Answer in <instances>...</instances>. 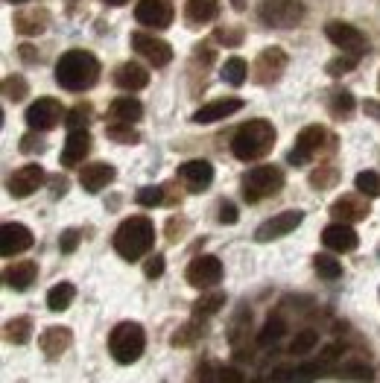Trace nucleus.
Listing matches in <instances>:
<instances>
[{
  "label": "nucleus",
  "instance_id": "nucleus-12",
  "mask_svg": "<svg viewBox=\"0 0 380 383\" xmlns=\"http://www.w3.org/2000/svg\"><path fill=\"white\" fill-rule=\"evenodd\" d=\"M284 67H287V53L281 47H267L255 62V79L260 85H269L284 74Z\"/></svg>",
  "mask_w": 380,
  "mask_h": 383
},
{
  "label": "nucleus",
  "instance_id": "nucleus-18",
  "mask_svg": "<svg viewBox=\"0 0 380 383\" xmlns=\"http://www.w3.org/2000/svg\"><path fill=\"white\" fill-rule=\"evenodd\" d=\"M322 243L330 252H354L357 249V231H354L348 223H330L322 231Z\"/></svg>",
  "mask_w": 380,
  "mask_h": 383
},
{
  "label": "nucleus",
  "instance_id": "nucleus-54",
  "mask_svg": "<svg viewBox=\"0 0 380 383\" xmlns=\"http://www.w3.org/2000/svg\"><path fill=\"white\" fill-rule=\"evenodd\" d=\"M9 4H27V0H9Z\"/></svg>",
  "mask_w": 380,
  "mask_h": 383
},
{
  "label": "nucleus",
  "instance_id": "nucleus-46",
  "mask_svg": "<svg viewBox=\"0 0 380 383\" xmlns=\"http://www.w3.org/2000/svg\"><path fill=\"white\" fill-rule=\"evenodd\" d=\"M77 243H79V231L70 228V231H65V234H62L59 249H62V252H74V249H77Z\"/></svg>",
  "mask_w": 380,
  "mask_h": 383
},
{
  "label": "nucleus",
  "instance_id": "nucleus-9",
  "mask_svg": "<svg viewBox=\"0 0 380 383\" xmlns=\"http://www.w3.org/2000/svg\"><path fill=\"white\" fill-rule=\"evenodd\" d=\"M132 50H135L138 56H144V59H147L150 65H155V67L170 65V59H173V47H170L167 41L155 38V35H147V33H135V35H132Z\"/></svg>",
  "mask_w": 380,
  "mask_h": 383
},
{
  "label": "nucleus",
  "instance_id": "nucleus-7",
  "mask_svg": "<svg viewBox=\"0 0 380 383\" xmlns=\"http://www.w3.org/2000/svg\"><path fill=\"white\" fill-rule=\"evenodd\" d=\"M223 281V263L213 255H199L196 260H190L187 267V284L196 287V290H211Z\"/></svg>",
  "mask_w": 380,
  "mask_h": 383
},
{
  "label": "nucleus",
  "instance_id": "nucleus-29",
  "mask_svg": "<svg viewBox=\"0 0 380 383\" xmlns=\"http://www.w3.org/2000/svg\"><path fill=\"white\" fill-rule=\"evenodd\" d=\"M30 333H33V319L30 316H18V319L6 322V340L9 343H18V345L30 343Z\"/></svg>",
  "mask_w": 380,
  "mask_h": 383
},
{
  "label": "nucleus",
  "instance_id": "nucleus-13",
  "mask_svg": "<svg viewBox=\"0 0 380 383\" xmlns=\"http://www.w3.org/2000/svg\"><path fill=\"white\" fill-rule=\"evenodd\" d=\"M59 121H62V106H59L53 97H41V100H35V103L27 109V123H30V129H35V132L53 129Z\"/></svg>",
  "mask_w": 380,
  "mask_h": 383
},
{
  "label": "nucleus",
  "instance_id": "nucleus-26",
  "mask_svg": "<svg viewBox=\"0 0 380 383\" xmlns=\"http://www.w3.org/2000/svg\"><path fill=\"white\" fill-rule=\"evenodd\" d=\"M184 12L190 23H211L220 15V0H187Z\"/></svg>",
  "mask_w": 380,
  "mask_h": 383
},
{
  "label": "nucleus",
  "instance_id": "nucleus-49",
  "mask_svg": "<svg viewBox=\"0 0 380 383\" xmlns=\"http://www.w3.org/2000/svg\"><path fill=\"white\" fill-rule=\"evenodd\" d=\"M340 354H342V345H328V348L319 354V363H322V366H325V363H334Z\"/></svg>",
  "mask_w": 380,
  "mask_h": 383
},
{
  "label": "nucleus",
  "instance_id": "nucleus-14",
  "mask_svg": "<svg viewBox=\"0 0 380 383\" xmlns=\"http://www.w3.org/2000/svg\"><path fill=\"white\" fill-rule=\"evenodd\" d=\"M33 246V231L21 223H4L0 226V255L4 257H12V255H21Z\"/></svg>",
  "mask_w": 380,
  "mask_h": 383
},
{
  "label": "nucleus",
  "instance_id": "nucleus-52",
  "mask_svg": "<svg viewBox=\"0 0 380 383\" xmlns=\"http://www.w3.org/2000/svg\"><path fill=\"white\" fill-rule=\"evenodd\" d=\"M103 4H108V6H123V4H129V0H103Z\"/></svg>",
  "mask_w": 380,
  "mask_h": 383
},
{
  "label": "nucleus",
  "instance_id": "nucleus-25",
  "mask_svg": "<svg viewBox=\"0 0 380 383\" xmlns=\"http://www.w3.org/2000/svg\"><path fill=\"white\" fill-rule=\"evenodd\" d=\"M6 278V287H12V290H27V287L38 278V267L33 260H23V263H15V267H9L4 272Z\"/></svg>",
  "mask_w": 380,
  "mask_h": 383
},
{
  "label": "nucleus",
  "instance_id": "nucleus-50",
  "mask_svg": "<svg viewBox=\"0 0 380 383\" xmlns=\"http://www.w3.org/2000/svg\"><path fill=\"white\" fill-rule=\"evenodd\" d=\"M220 220L228 223V226L237 223V208H234L231 202H223V205H220Z\"/></svg>",
  "mask_w": 380,
  "mask_h": 383
},
{
  "label": "nucleus",
  "instance_id": "nucleus-11",
  "mask_svg": "<svg viewBox=\"0 0 380 383\" xmlns=\"http://www.w3.org/2000/svg\"><path fill=\"white\" fill-rule=\"evenodd\" d=\"M135 18L144 23V27L164 30V27H170L173 23V6L167 4V0H138Z\"/></svg>",
  "mask_w": 380,
  "mask_h": 383
},
{
  "label": "nucleus",
  "instance_id": "nucleus-55",
  "mask_svg": "<svg viewBox=\"0 0 380 383\" xmlns=\"http://www.w3.org/2000/svg\"><path fill=\"white\" fill-rule=\"evenodd\" d=\"M255 383H264V380H255Z\"/></svg>",
  "mask_w": 380,
  "mask_h": 383
},
{
  "label": "nucleus",
  "instance_id": "nucleus-10",
  "mask_svg": "<svg viewBox=\"0 0 380 383\" xmlns=\"http://www.w3.org/2000/svg\"><path fill=\"white\" fill-rule=\"evenodd\" d=\"M304 220L301 211H284V213H275L272 220H267L255 231V240L257 243H269V240H278V237H287L290 231H296Z\"/></svg>",
  "mask_w": 380,
  "mask_h": 383
},
{
  "label": "nucleus",
  "instance_id": "nucleus-20",
  "mask_svg": "<svg viewBox=\"0 0 380 383\" xmlns=\"http://www.w3.org/2000/svg\"><path fill=\"white\" fill-rule=\"evenodd\" d=\"M243 109V100L237 97H225V100H213L208 106H202L196 114H194V123H217L223 117H231Z\"/></svg>",
  "mask_w": 380,
  "mask_h": 383
},
{
  "label": "nucleus",
  "instance_id": "nucleus-17",
  "mask_svg": "<svg viewBox=\"0 0 380 383\" xmlns=\"http://www.w3.org/2000/svg\"><path fill=\"white\" fill-rule=\"evenodd\" d=\"M179 176H181V182L187 184L190 194H202V190H208L211 182H213V167H211L208 161H202V158L184 161V164L179 167Z\"/></svg>",
  "mask_w": 380,
  "mask_h": 383
},
{
  "label": "nucleus",
  "instance_id": "nucleus-40",
  "mask_svg": "<svg viewBox=\"0 0 380 383\" xmlns=\"http://www.w3.org/2000/svg\"><path fill=\"white\" fill-rule=\"evenodd\" d=\"M319 366L322 363H304V366H296L293 374H290V383H313L319 377Z\"/></svg>",
  "mask_w": 380,
  "mask_h": 383
},
{
  "label": "nucleus",
  "instance_id": "nucleus-23",
  "mask_svg": "<svg viewBox=\"0 0 380 383\" xmlns=\"http://www.w3.org/2000/svg\"><path fill=\"white\" fill-rule=\"evenodd\" d=\"M70 331L67 328H47L41 333V351L50 357V360H56V357H62L67 348H70Z\"/></svg>",
  "mask_w": 380,
  "mask_h": 383
},
{
  "label": "nucleus",
  "instance_id": "nucleus-34",
  "mask_svg": "<svg viewBox=\"0 0 380 383\" xmlns=\"http://www.w3.org/2000/svg\"><path fill=\"white\" fill-rule=\"evenodd\" d=\"M319 345V333L316 331H298L296 337H293V343H290V354H307V351H313Z\"/></svg>",
  "mask_w": 380,
  "mask_h": 383
},
{
  "label": "nucleus",
  "instance_id": "nucleus-22",
  "mask_svg": "<svg viewBox=\"0 0 380 383\" xmlns=\"http://www.w3.org/2000/svg\"><path fill=\"white\" fill-rule=\"evenodd\" d=\"M114 82L121 85L123 91H140V88H147L150 74H147V67H140L138 62H126V65L117 67Z\"/></svg>",
  "mask_w": 380,
  "mask_h": 383
},
{
  "label": "nucleus",
  "instance_id": "nucleus-41",
  "mask_svg": "<svg viewBox=\"0 0 380 383\" xmlns=\"http://www.w3.org/2000/svg\"><path fill=\"white\" fill-rule=\"evenodd\" d=\"M4 91H6V100H23L27 97V82H23V77H6L4 82Z\"/></svg>",
  "mask_w": 380,
  "mask_h": 383
},
{
  "label": "nucleus",
  "instance_id": "nucleus-30",
  "mask_svg": "<svg viewBox=\"0 0 380 383\" xmlns=\"http://www.w3.org/2000/svg\"><path fill=\"white\" fill-rule=\"evenodd\" d=\"M284 333H287V322H284L281 316H269L267 319V325H264V331H260V337H257V343L264 345V348H269V345H275Z\"/></svg>",
  "mask_w": 380,
  "mask_h": 383
},
{
  "label": "nucleus",
  "instance_id": "nucleus-38",
  "mask_svg": "<svg viewBox=\"0 0 380 383\" xmlns=\"http://www.w3.org/2000/svg\"><path fill=\"white\" fill-rule=\"evenodd\" d=\"M330 111H334L337 117H348L354 111V97L348 91H337L334 97H330Z\"/></svg>",
  "mask_w": 380,
  "mask_h": 383
},
{
  "label": "nucleus",
  "instance_id": "nucleus-45",
  "mask_svg": "<svg viewBox=\"0 0 380 383\" xmlns=\"http://www.w3.org/2000/svg\"><path fill=\"white\" fill-rule=\"evenodd\" d=\"M144 272H147V278H161V275H164V257H161V255L150 257L147 267H144Z\"/></svg>",
  "mask_w": 380,
  "mask_h": 383
},
{
  "label": "nucleus",
  "instance_id": "nucleus-1",
  "mask_svg": "<svg viewBox=\"0 0 380 383\" xmlns=\"http://www.w3.org/2000/svg\"><path fill=\"white\" fill-rule=\"evenodd\" d=\"M100 79V62L88 50H67L56 62V82L65 91H85Z\"/></svg>",
  "mask_w": 380,
  "mask_h": 383
},
{
  "label": "nucleus",
  "instance_id": "nucleus-8",
  "mask_svg": "<svg viewBox=\"0 0 380 383\" xmlns=\"http://www.w3.org/2000/svg\"><path fill=\"white\" fill-rule=\"evenodd\" d=\"M325 35H328L330 44H337L340 50L348 53V56H360L366 50V35L357 27L345 23V21H330L325 27Z\"/></svg>",
  "mask_w": 380,
  "mask_h": 383
},
{
  "label": "nucleus",
  "instance_id": "nucleus-2",
  "mask_svg": "<svg viewBox=\"0 0 380 383\" xmlns=\"http://www.w3.org/2000/svg\"><path fill=\"white\" fill-rule=\"evenodd\" d=\"M275 147V126L269 121H249L231 138V152L240 161H257Z\"/></svg>",
  "mask_w": 380,
  "mask_h": 383
},
{
  "label": "nucleus",
  "instance_id": "nucleus-39",
  "mask_svg": "<svg viewBox=\"0 0 380 383\" xmlns=\"http://www.w3.org/2000/svg\"><path fill=\"white\" fill-rule=\"evenodd\" d=\"M340 377H342V380H371L374 372H371V366H366V363H348V366L340 369Z\"/></svg>",
  "mask_w": 380,
  "mask_h": 383
},
{
  "label": "nucleus",
  "instance_id": "nucleus-24",
  "mask_svg": "<svg viewBox=\"0 0 380 383\" xmlns=\"http://www.w3.org/2000/svg\"><path fill=\"white\" fill-rule=\"evenodd\" d=\"M330 213H334V220L337 223H357V220H363L366 213H369V208H366V202H360V199H354V196H342L340 202H334L330 205Z\"/></svg>",
  "mask_w": 380,
  "mask_h": 383
},
{
  "label": "nucleus",
  "instance_id": "nucleus-3",
  "mask_svg": "<svg viewBox=\"0 0 380 383\" xmlns=\"http://www.w3.org/2000/svg\"><path fill=\"white\" fill-rule=\"evenodd\" d=\"M155 243V226L147 217H129L114 231V249L123 260L144 257Z\"/></svg>",
  "mask_w": 380,
  "mask_h": 383
},
{
  "label": "nucleus",
  "instance_id": "nucleus-47",
  "mask_svg": "<svg viewBox=\"0 0 380 383\" xmlns=\"http://www.w3.org/2000/svg\"><path fill=\"white\" fill-rule=\"evenodd\" d=\"M196 383H220V374H217V369H213L211 363H205V366H199V374H196Z\"/></svg>",
  "mask_w": 380,
  "mask_h": 383
},
{
  "label": "nucleus",
  "instance_id": "nucleus-15",
  "mask_svg": "<svg viewBox=\"0 0 380 383\" xmlns=\"http://www.w3.org/2000/svg\"><path fill=\"white\" fill-rule=\"evenodd\" d=\"M322 143H325V129H322V126H307V129H301L298 138H296V147L290 150V164H296V167L307 164V161H311V158L319 152Z\"/></svg>",
  "mask_w": 380,
  "mask_h": 383
},
{
  "label": "nucleus",
  "instance_id": "nucleus-21",
  "mask_svg": "<svg viewBox=\"0 0 380 383\" xmlns=\"http://www.w3.org/2000/svg\"><path fill=\"white\" fill-rule=\"evenodd\" d=\"M88 150H91V135H88V129H74V132L67 135V140H65L62 164H65V167H77L79 161H85Z\"/></svg>",
  "mask_w": 380,
  "mask_h": 383
},
{
  "label": "nucleus",
  "instance_id": "nucleus-5",
  "mask_svg": "<svg viewBox=\"0 0 380 383\" xmlns=\"http://www.w3.org/2000/svg\"><path fill=\"white\" fill-rule=\"evenodd\" d=\"M257 18L264 27L293 30L304 21V4L301 0H264L257 9Z\"/></svg>",
  "mask_w": 380,
  "mask_h": 383
},
{
  "label": "nucleus",
  "instance_id": "nucleus-33",
  "mask_svg": "<svg viewBox=\"0 0 380 383\" xmlns=\"http://www.w3.org/2000/svg\"><path fill=\"white\" fill-rule=\"evenodd\" d=\"M223 304H225V296H223V293H208V296H202V299L194 304V316H196V319L213 316Z\"/></svg>",
  "mask_w": 380,
  "mask_h": 383
},
{
  "label": "nucleus",
  "instance_id": "nucleus-35",
  "mask_svg": "<svg viewBox=\"0 0 380 383\" xmlns=\"http://www.w3.org/2000/svg\"><path fill=\"white\" fill-rule=\"evenodd\" d=\"M15 27H18L23 35H38V33L47 27V18H44V12H41V9H38V12H33V18H27V15H18Z\"/></svg>",
  "mask_w": 380,
  "mask_h": 383
},
{
  "label": "nucleus",
  "instance_id": "nucleus-51",
  "mask_svg": "<svg viewBox=\"0 0 380 383\" xmlns=\"http://www.w3.org/2000/svg\"><path fill=\"white\" fill-rule=\"evenodd\" d=\"M217 38H220L223 44H240V41H243L237 30H220V33H217Z\"/></svg>",
  "mask_w": 380,
  "mask_h": 383
},
{
  "label": "nucleus",
  "instance_id": "nucleus-6",
  "mask_svg": "<svg viewBox=\"0 0 380 383\" xmlns=\"http://www.w3.org/2000/svg\"><path fill=\"white\" fill-rule=\"evenodd\" d=\"M281 184H284V176H281L278 167L264 164V167H255V170L246 173V179H243V194H246L249 202H257V199H267V196L278 194Z\"/></svg>",
  "mask_w": 380,
  "mask_h": 383
},
{
  "label": "nucleus",
  "instance_id": "nucleus-31",
  "mask_svg": "<svg viewBox=\"0 0 380 383\" xmlns=\"http://www.w3.org/2000/svg\"><path fill=\"white\" fill-rule=\"evenodd\" d=\"M313 267H316L319 278H325V281H337V278H342V263H340L334 255H316Z\"/></svg>",
  "mask_w": 380,
  "mask_h": 383
},
{
  "label": "nucleus",
  "instance_id": "nucleus-42",
  "mask_svg": "<svg viewBox=\"0 0 380 383\" xmlns=\"http://www.w3.org/2000/svg\"><path fill=\"white\" fill-rule=\"evenodd\" d=\"M161 199H164L161 187H140L138 190V202L144 208H155V205H161Z\"/></svg>",
  "mask_w": 380,
  "mask_h": 383
},
{
  "label": "nucleus",
  "instance_id": "nucleus-44",
  "mask_svg": "<svg viewBox=\"0 0 380 383\" xmlns=\"http://www.w3.org/2000/svg\"><path fill=\"white\" fill-rule=\"evenodd\" d=\"M217 374H220V383H246V374L237 366H223L217 369Z\"/></svg>",
  "mask_w": 380,
  "mask_h": 383
},
{
  "label": "nucleus",
  "instance_id": "nucleus-16",
  "mask_svg": "<svg viewBox=\"0 0 380 383\" xmlns=\"http://www.w3.org/2000/svg\"><path fill=\"white\" fill-rule=\"evenodd\" d=\"M44 184V170L38 164H23L21 170H15L12 176H9V194L12 196H18V199H23V196H33L35 190Z\"/></svg>",
  "mask_w": 380,
  "mask_h": 383
},
{
  "label": "nucleus",
  "instance_id": "nucleus-27",
  "mask_svg": "<svg viewBox=\"0 0 380 383\" xmlns=\"http://www.w3.org/2000/svg\"><path fill=\"white\" fill-rule=\"evenodd\" d=\"M108 114L114 117L117 123H135V121H140V117H144V106H140L135 97H121V100L111 103Z\"/></svg>",
  "mask_w": 380,
  "mask_h": 383
},
{
  "label": "nucleus",
  "instance_id": "nucleus-36",
  "mask_svg": "<svg viewBox=\"0 0 380 383\" xmlns=\"http://www.w3.org/2000/svg\"><path fill=\"white\" fill-rule=\"evenodd\" d=\"M357 190L363 196H380V176L374 173V170H363V173H357Z\"/></svg>",
  "mask_w": 380,
  "mask_h": 383
},
{
  "label": "nucleus",
  "instance_id": "nucleus-53",
  "mask_svg": "<svg viewBox=\"0 0 380 383\" xmlns=\"http://www.w3.org/2000/svg\"><path fill=\"white\" fill-rule=\"evenodd\" d=\"M231 6H234V9H243V6H246V0H231Z\"/></svg>",
  "mask_w": 380,
  "mask_h": 383
},
{
  "label": "nucleus",
  "instance_id": "nucleus-4",
  "mask_svg": "<svg viewBox=\"0 0 380 383\" xmlns=\"http://www.w3.org/2000/svg\"><path fill=\"white\" fill-rule=\"evenodd\" d=\"M108 348H111V357L117 363H135L140 354L147 348V333L138 322H121L114 331H111V340H108Z\"/></svg>",
  "mask_w": 380,
  "mask_h": 383
},
{
  "label": "nucleus",
  "instance_id": "nucleus-37",
  "mask_svg": "<svg viewBox=\"0 0 380 383\" xmlns=\"http://www.w3.org/2000/svg\"><path fill=\"white\" fill-rule=\"evenodd\" d=\"M106 135L117 143H138V132L132 129V123H111L106 129Z\"/></svg>",
  "mask_w": 380,
  "mask_h": 383
},
{
  "label": "nucleus",
  "instance_id": "nucleus-48",
  "mask_svg": "<svg viewBox=\"0 0 380 383\" xmlns=\"http://www.w3.org/2000/svg\"><path fill=\"white\" fill-rule=\"evenodd\" d=\"M354 65H357V56H351V59H345V62H330V65H328V70L337 77V74H345V70H351Z\"/></svg>",
  "mask_w": 380,
  "mask_h": 383
},
{
  "label": "nucleus",
  "instance_id": "nucleus-43",
  "mask_svg": "<svg viewBox=\"0 0 380 383\" xmlns=\"http://www.w3.org/2000/svg\"><path fill=\"white\" fill-rule=\"evenodd\" d=\"M65 121H67V129H70V132H74V129H85V126H88V109H85V106H77L74 111L65 117Z\"/></svg>",
  "mask_w": 380,
  "mask_h": 383
},
{
  "label": "nucleus",
  "instance_id": "nucleus-32",
  "mask_svg": "<svg viewBox=\"0 0 380 383\" xmlns=\"http://www.w3.org/2000/svg\"><path fill=\"white\" fill-rule=\"evenodd\" d=\"M246 74H249V65L243 62V59H225V65H223V79L228 82V85H243L246 82Z\"/></svg>",
  "mask_w": 380,
  "mask_h": 383
},
{
  "label": "nucleus",
  "instance_id": "nucleus-28",
  "mask_svg": "<svg viewBox=\"0 0 380 383\" xmlns=\"http://www.w3.org/2000/svg\"><path fill=\"white\" fill-rule=\"evenodd\" d=\"M74 296H77L74 284L62 281V284H56V287H53L50 293H47V307H50L53 313H62V310H67V307H70V301H74Z\"/></svg>",
  "mask_w": 380,
  "mask_h": 383
},
{
  "label": "nucleus",
  "instance_id": "nucleus-19",
  "mask_svg": "<svg viewBox=\"0 0 380 383\" xmlns=\"http://www.w3.org/2000/svg\"><path fill=\"white\" fill-rule=\"evenodd\" d=\"M114 179V167L106 164V161H94V164H85L82 173H79V184L88 194H100L106 184H111Z\"/></svg>",
  "mask_w": 380,
  "mask_h": 383
}]
</instances>
